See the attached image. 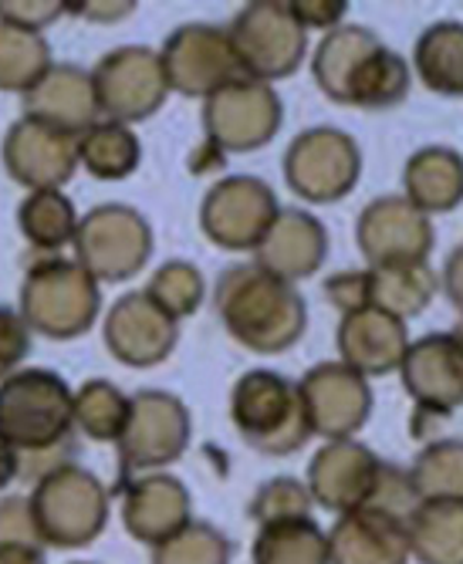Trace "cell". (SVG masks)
I'll return each instance as SVG.
<instances>
[{
  "mask_svg": "<svg viewBox=\"0 0 463 564\" xmlns=\"http://www.w3.org/2000/svg\"><path fill=\"white\" fill-rule=\"evenodd\" d=\"M0 156H4L11 180L24 189H62L78 170V135L58 132L24 116L8 129Z\"/></svg>",
  "mask_w": 463,
  "mask_h": 564,
  "instance_id": "17",
  "label": "cell"
},
{
  "mask_svg": "<svg viewBox=\"0 0 463 564\" xmlns=\"http://www.w3.org/2000/svg\"><path fill=\"white\" fill-rule=\"evenodd\" d=\"M409 85H413V75H409L406 58H399L396 51H389L386 44L363 62V68L355 72L345 106L352 109H366V112H383L392 109L409 95Z\"/></svg>",
  "mask_w": 463,
  "mask_h": 564,
  "instance_id": "31",
  "label": "cell"
},
{
  "mask_svg": "<svg viewBox=\"0 0 463 564\" xmlns=\"http://www.w3.org/2000/svg\"><path fill=\"white\" fill-rule=\"evenodd\" d=\"M160 62L166 72L170 91H180L190 98H211L217 88L240 78L227 31L214 24H200V21L183 24L166 37Z\"/></svg>",
  "mask_w": 463,
  "mask_h": 564,
  "instance_id": "14",
  "label": "cell"
},
{
  "mask_svg": "<svg viewBox=\"0 0 463 564\" xmlns=\"http://www.w3.org/2000/svg\"><path fill=\"white\" fill-rule=\"evenodd\" d=\"M298 392L308 423H312V436H325L329 443L355 440L373 413V389L366 376L342 362H322L308 369L298 382Z\"/></svg>",
  "mask_w": 463,
  "mask_h": 564,
  "instance_id": "15",
  "label": "cell"
},
{
  "mask_svg": "<svg viewBox=\"0 0 463 564\" xmlns=\"http://www.w3.org/2000/svg\"><path fill=\"white\" fill-rule=\"evenodd\" d=\"M180 341L176 322L146 291H132L109 307L106 348L129 369H152L166 362Z\"/></svg>",
  "mask_w": 463,
  "mask_h": 564,
  "instance_id": "19",
  "label": "cell"
},
{
  "mask_svg": "<svg viewBox=\"0 0 463 564\" xmlns=\"http://www.w3.org/2000/svg\"><path fill=\"white\" fill-rule=\"evenodd\" d=\"M453 335H456V338H460V345H463V322H460V325L453 328Z\"/></svg>",
  "mask_w": 463,
  "mask_h": 564,
  "instance_id": "49",
  "label": "cell"
},
{
  "mask_svg": "<svg viewBox=\"0 0 463 564\" xmlns=\"http://www.w3.org/2000/svg\"><path fill=\"white\" fill-rule=\"evenodd\" d=\"M281 207L274 189L257 176H224L217 180L200 207V227L220 250H257Z\"/></svg>",
  "mask_w": 463,
  "mask_h": 564,
  "instance_id": "12",
  "label": "cell"
},
{
  "mask_svg": "<svg viewBox=\"0 0 463 564\" xmlns=\"http://www.w3.org/2000/svg\"><path fill=\"white\" fill-rule=\"evenodd\" d=\"M345 0H294L291 4V11H294V18L301 21V28L304 31H335L338 24H342V18H345Z\"/></svg>",
  "mask_w": 463,
  "mask_h": 564,
  "instance_id": "44",
  "label": "cell"
},
{
  "mask_svg": "<svg viewBox=\"0 0 463 564\" xmlns=\"http://www.w3.org/2000/svg\"><path fill=\"white\" fill-rule=\"evenodd\" d=\"M62 14H65L62 0H0V21L37 34Z\"/></svg>",
  "mask_w": 463,
  "mask_h": 564,
  "instance_id": "41",
  "label": "cell"
},
{
  "mask_svg": "<svg viewBox=\"0 0 463 564\" xmlns=\"http://www.w3.org/2000/svg\"><path fill=\"white\" fill-rule=\"evenodd\" d=\"M152 564H230V541L207 521H190L170 541L152 547Z\"/></svg>",
  "mask_w": 463,
  "mask_h": 564,
  "instance_id": "38",
  "label": "cell"
},
{
  "mask_svg": "<svg viewBox=\"0 0 463 564\" xmlns=\"http://www.w3.org/2000/svg\"><path fill=\"white\" fill-rule=\"evenodd\" d=\"M98 304V281L82 264L47 258L24 274L18 315L31 332L55 341H68L95 325Z\"/></svg>",
  "mask_w": 463,
  "mask_h": 564,
  "instance_id": "5",
  "label": "cell"
},
{
  "mask_svg": "<svg viewBox=\"0 0 463 564\" xmlns=\"http://www.w3.org/2000/svg\"><path fill=\"white\" fill-rule=\"evenodd\" d=\"M413 65L430 91L446 98H463V24L460 21L430 24L413 47Z\"/></svg>",
  "mask_w": 463,
  "mask_h": 564,
  "instance_id": "29",
  "label": "cell"
},
{
  "mask_svg": "<svg viewBox=\"0 0 463 564\" xmlns=\"http://www.w3.org/2000/svg\"><path fill=\"white\" fill-rule=\"evenodd\" d=\"M51 65L44 34L0 21V91H31Z\"/></svg>",
  "mask_w": 463,
  "mask_h": 564,
  "instance_id": "34",
  "label": "cell"
},
{
  "mask_svg": "<svg viewBox=\"0 0 463 564\" xmlns=\"http://www.w3.org/2000/svg\"><path fill=\"white\" fill-rule=\"evenodd\" d=\"M146 294L157 301L173 322H180V318L196 315V307L203 304V294H207V281H203L196 264L170 261L149 278Z\"/></svg>",
  "mask_w": 463,
  "mask_h": 564,
  "instance_id": "37",
  "label": "cell"
},
{
  "mask_svg": "<svg viewBox=\"0 0 463 564\" xmlns=\"http://www.w3.org/2000/svg\"><path fill=\"white\" fill-rule=\"evenodd\" d=\"M227 37L240 75L265 85L294 75L308 51V31L284 0H254L230 21Z\"/></svg>",
  "mask_w": 463,
  "mask_h": 564,
  "instance_id": "6",
  "label": "cell"
},
{
  "mask_svg": "<svg viewBox=\"0 0 463 564\" xmlns=\"http://www.w3.org/2000/svg\"><path fill=\"white\" fill-rule=\"evenodd\" d=\"M91 88H95L98 116H106V122H119V126H136L152 119L170 98V82L160 62V51L142 44H126L109 51L91 72Z\"/></svg>",
  "mask_w": 463,
  "mask_h": 564,
  "instance_id": "9",
  "label": "cell"
},
{
  "mask_svg": "<svg viewBox=\"0 0 463 564\" xmlns=\"http://www.w3.org/2000/svg\"><path fill=\"white\" fill-rule=\"evenodd\" d=\"M409 348L406 322L379 312V307H355L342 315L338 325V355L342 366L355 369L358 376H389L399 372L402 355Z\"/></svg>",
  "mask_w": 463,
  "mask_h": 564,
  "instance_id": "23",
  "label": "cell"
},
{
  "mask_svg": "<svg viewBox=\"0 0 463 564\" xmlns=\"http://www.w3.org/2000/svg\"><path fill=\"white\" fill-rule=\"evenodd\" d=\"M420 500H463V440H433L409 467Z\"/></svg>",
  "mask_w": 463,
  "mask_h": 564,
  "instance_id": "35",
  "label": "cell"
},
{
  "mask_svg": "<svg viewBox=\"0 0 463 564\" xmlns=\"http://www.w3.org/2000/svg\"><path fill=\"white\" fill-rule=\"evenodd\" d=\"M31 351V328L11 307H0V382L11 379Z\"/></svg>",
  "mask_w": 463,
  "mask_h": 564,
  "instance_id": "40",
  "label": "cell"
},
{
  "mask_svg": "<svg viewBox=\"0 0 463 564\" xmlns=\"http://www.w3.org/2000/svg\"><path fill=\"white\" fill-rule=\"evenodd\" d=\"M312 507H315V500L301 480L274 477L257 487V494L250 500V518L257 521V528H268V524H281V521L312 518Z\"/></svg>",
  "mask_w": 463,
  "mask_h": 564,
  "instance_id": "39",
  "label": "cell"
},
{
  "mask_svg": "<svg viewBox=\"0 0 463 564\" xmlns=\"http://www.w3.org/2000/svg\"><path fill=\"white\" fill-rule=\"evenodd\" d=\"M24 116L58 132L82 135L98 122L91 72L78 65H51L31 91H24Z\"/></svg>",
  "mask_w": 463,
  "mask_h": 564,
  "instance_id": "24",
  "label": "cell"
},
{
  "mask_svg": "<svg viewBox=\"0 0 463 564\" xmlns=\"http://www.w3.org/2000/svg\"><path fill=\"white\" fill-rule=\"evenodd\" d=\"M443 291H446L450 304L463 315V243L446 258V268H443Z\"/></svg>",
  "mask_w": 463,
  "mask_h": 564,
  "instance_id": "45",
  "label": "cell"
},
{
  "mask_svg": "<svg viewBox=\"0 0 463 564\" xmlns=\"http://www.w3.org/2000/svg\"><path fill=\"white\" fill-rule=\"evenodd\" d=\"M230 420L247 446L268 456L298 453L312 436L298 386L271 369H254L237 379L230 395Z\"/></svg>",
  "mask_w": 463,
  "mask_h": 564,
  "instance_id": "4",
  "label": "cell"
},
{
  "mask_svg": "<svg viewBox=\"0 0 463 564\" xmlns=\"http://www.w3.org/2000/svg\"><path fill=\"white\" fill-rule=\"evenodd\" d=\"M406 534L420 564H463V500H420Z\"/></svg>",
  "mask_w": 463,
  "mask_h": 564,
  "instance_id": "26",
  "label": "cell"
},
{
  "mask_svg": "<svg viewBox=\"0 0 463 564\" xmlns=\"http://www.w3.org/2000/svg\"><path fill=\"white\" fill-rule=\"evenodd\" d=\"M28 503L41 547H85L106 531L109 521L106 484L78 464H62L58 470L44 474Z\"/></svg>",
  "mask_w": 463,
  "mask_h": 564,
  "instance_id": "3",
  "label": "cell"
},
{
  "mask_svg": "<svg viewBox=\"0 0 463 564\" xmlns=\"http://www.w3.org/2000/svg\"><path fill=\"white\" fill-rule=\"evenodd\" d=\"M18 230L34 250L58 253L62 247H68L75 240L78 214L62 189L28 193L24 203L18 207Z\"/></svg>",
  "mask_w": 463,
  "mask_h": 564,
  "instance_id": "32",
  "label": "cell"
},
{
  "mask_svg": "<svg viewBox=\"0 0 463 564\" xmlns=\"http://www.w3.org/2000/svg\"><path fill=\"white\" fill-rule=\"evenodd\" d=\"M383 474V459L358 440H335L325 443L312 467H308V494L332 514H348V510L366 507L376 494Z\"/></svg>",
  "mask_w": 463,
  "mask_h": 564,
  "instance_id": "18",
  "label": "cell"
},
{
  "mask_svg": "<svg viewBox=\"0 0 463 564\" xmlns=\"http://www.w3.org/2000/svg\"><path fill=\"white\" fill-rule=\"evenodd\" d=\"M284 122V106L271 85L234 78L203 98V132L214 152H254L268 145Z\"/></svg>",
  "mask_w": 463,
  "mask_h": 564,
  "instance_id": "10",
  "label": "cell"
},
{
  "mask_svg": "<svg viewBox=\"0 0 463 564\" xmlns=\"http://www.w3.org/2000/svg\"><path fill=\"white\" fill-rule=\"evenodd\" d=\"M257 268H265L268 274L298 284L304 278H315L329 258V230L319 217L304 210H281L265 240L257 243Z\"/></svg>",
  "mask_w": 463,
  "mask_h": 564,
  "instance_id": "21",
  "label": "cell"
},
{
  "mask_svg": "<svg viewBox=\"0 0 463 564\" xmlns=\"http://www.w3.org/2000/svg\"><path fill=\"white\" fill-rule=\"evenodd\" d=\"M0 544H34V547H41L28 497H0Z\"/></svg>",
  "mask_w": 463,
  "mask_h": 564,
  "instance_id": "42",
  "label": "cell"
},
{
  "mask_svg": "<svg viewBox=\"0 0 463 564\" xmlns=\"http://www.w3.org/2000/svg\"><path fill=\"white\" fill-rule=\"evenodd\" d=\"M402 386L417 402V416H450L463 405V345L453 332H437L409 341Z\"/></svg>",
  "mask_w": 463,
  "mask_h": 564,
  "instance_id": "16",
  "label": "cell"
},
{
  "mask_svg": "<svg viewBox=\"0 0 463 564\" xmlns=\"http://www.w3.org/2000/svg\"><path fill=\"white\" fill-rule=\"evenodd\" d=\"M437 288H440V278L430 264H386V268L366 271L369 307H379V312L399 322H409L420 312H427Z\"/></svg>",
  "mask_w": 463,
  "mask_h": 564,
  "instance_id": "28",
  "label": "cell"
},
{
  "mask_svg": "<svg viewBox=\"0 0 463 564\" xmlns=\"http://www.w3.org/2000/svg\"><path fill=\"white\" fill-rule=\"evenodd\" d=\"M193 521V503L183 480L170 474H142L132 477L122 497V524L139 544L160 547L176 531Z\"/></svg>",
  "mask_w": 463,
  "mask_h": 564,
  "instance_id": "20",
  "label": "cell"
},
{
  "mask_svg": "<svg viewBox=\"0 0 463 564\" xmlns=\"http://www.w3.org/2000/svg\"><path fill=\"white\" fill-rule=\"evenodd\" d=\"M0 436L18 453V477L34 484L72 464L75 392L68 382L51 369H18L0 382Z\"/></svg>",
  "mask_w": 463,
  "mask_h": 564,
  "instance_id": "1",
  "label": "cell"
},
{
  "mask_svg": "<svg viewBox=\"0 0 463 564\" xmlns=\"http://www.w3.org/2000/svg\"><path fill=\"white\" fill-rule=\"evenodd\" d=\"M129 420V395L106 382L91 379L75 392V430L95 443H116Z\"/></svg>",
  "mask_w": 463,
  "mask_h": 564,
  "instance_id": "36",
  "label": "cell"
},
{
  "mask_svg": "<svg viewBox=\"0 0 463 564\" xmlns=\"http://www.w3.org/2000/svg\"><path fill=\"white\" fill-rule=\"evenodd\" d=\"M65 11L88 18V21H119V18H129L136 4L132 0H122V4H65Z\"/></svg>",
  "mask_w": 463,
  "mask_h": 564,
  "instance_id": "46",
  "label": "cell"
},
{
  "mask_svg": "<svg viewBox=\"0 0 463 564\" xmlns=\"http://www.w3.org/2000/svg\"><path fill=\"white\" fill-rule=\"evenodd\" d=\"M406 521L376 507L342 514L329 531V564H409Z\"/></svg>",
  "mask_w": 463,
  "mask_h": 564,
  "instance_id": "22",
  "label": "cell"
},
{
  "mask_svg": "<svg viewBox=\"0 0 463 564\" xmlns=\"http://www.w3.org/2000/svg\"><path fill=\"white\" fill-rule=\"evenodd\" d=\"M363 176V152L358 142L332 126L301 132L284 152L288 189L308 203H338Z\"/></svg>",
  "mask_w": 463,
  "mask_h": 564,
  "instance_id": "11",
  "label": "cell"
},
{
  "mask_svg": "<svg viewBox=\"0 0 463 564\" xmlns=\"http://www.w3.org/2000/svg\"><path fill=\"white\" fill-rule=\"evenodd\" d=\"M75 264H82L98 284H122L136 278L152 253V227L126 203H106L78 220Z\"/></svg>",
  "mask_w": 463,
  "mask_h": 564,
  "instance_id": "8",
  "label": "cell"
},
{
  "mask_svg": "<svg viewBox=\"0 0 463 564\" xmlns=\"http://www.w3.org/2000/svg\"><path fill=\"white\" fill-rule=\"evenodd\" d=\"M18 474H21L18 453H14V446L4 436H0V490H8L18 480Z\"/></svg>",
  "mask_w": 463,
  "mask_h": 564,
  "instance_id": "48",
  "label": "cell"
},
{
  "mask_svg": "<svg viewBox=\"0 0 463 564\" xmlns=\"http://www.w3.org/2000/svg\"><path fill=\"white\" fill-rule=\"evenodd\" d=\"M193 436L190 409L180 395L142 389L129 399V420L122 426L119 446V470L122 477L157 474L186 453Z\"/></svg>",
  "mask_w": 463,
  "mask_h": 564,
  "instance_id": "7",
  "label": "cell"
},
{
  "mask_svg": "<svg viewBox=\"0 0 463 564\" xmlns=\"http://www.w3.org/2000/svg\"><path fill=\"white\" fill-rule=\"evenodd\" d=\"M254 564H329V534L312 521H281L257 531Z\"/></svg>",
  "mask_w": 463,
  "mask_h": 564,
  "instance_id": "33",
  "label": "cell"
},
{
  "mask_svg": "<svg viewBox=\"0 0 463 564\" xmlns=\"http://www.w3.org/2000/svg\"><path fill=\"white\" fill-rule=\"evenodd\" d=\"M379 47H383V41L363 24H338L335 31H329L315 51V62H312V75H315L319 88L332 101L345 106V95H348L355 72L363 68V62Z\"/></svg>",
  "mask_w": 463,
  "mask_h": 564,
  "instance_id": "27",
  "label": "cell"
},
{
  "mask_svg": "<svg viewBox=\"0 0 463 564\" xmlns=\"http://www.w3.org/2000/svg\"><path fill=\"white\" fill-rule=\"evenodd\" d=\"M214 307L227 335L257 355L288 351L308 328V307L298 288L257 264L227 268L217 281Z\"/></svg>",
  "mask_w": 463,
  "mask_h": 564,
  "instance_id": "2",
  "label": "cell"
},
{
  "mask_svg": "<svg viewBox=\"0 0 463 564\" xmlns=\"http://www.w3.org/2000/svg\"><path fill=\"white\" fill-rule=\"evenodd\" d=\"M355 243L369 268L386 264H427L437 230L423 210L406 196H379L358 214Z\"/></svg>",
  "mask_w": 463,
  "mask_h": 564,
  "instance_id": "13",
  "label": "cell"
},
{
  "mask_svg": "<svg viewBox=\"0 0 463 564\" xmlns=\"http://www.w3.org/2000/svg\"><path fill=\"white\" fill-rule=\"evenodd\" d=\"M325 297L338 307L342 315L355 312V307H369L366 297V271H342L325 281Z\"/></svg>",
  "mask_w": 463,
  "mask_h": 564,
  "instance_id": "43",
  "label": "cell"
},
{
  "mask_svg": "<svg viewBox=\"0 0 463 564\" xmlns=\"http://www.w3.org/2000/svg\"><path fill=\"white\" fill-rule=\"evenodd\" d=\"M142 145L129 126L119 122H95L78 135V166L95 180H126L139 170Z\"/></svg>",
  "mask_w": 463,
  "mask_h": 564,
  "instance_id": "30",
  "label": "cell"
},
{
  "mask_svg": "<svg viewBox=\"0 0 463 564\" xmlns=\"http://www.w3.org/2000/svg\"><path fill=\"white\" fill-rule=\"evenodd\" d=\"M0 564H44V554L34 544H0Z\"/></svg>",
  "mask_w": 463,
  "mask_h": 564,
  "instance_id": "47",
  "label": "cell"
},
{
  "mask_svg": "<svg viewBox=\"0 0 463 564\" xmlns=\"http://www.w3.org/2000/svg\"><path fill=\"white\" fill-rule=\"evenodd\" d=\"M402 196L427 217L450 214L463 203V156L450 145H427L406 160Z\"/></svg>",
  "mask_w": 463,
  "mask_h": 564,
  "instance_id": "25",
  "label": "cell"
}]
</instances>
